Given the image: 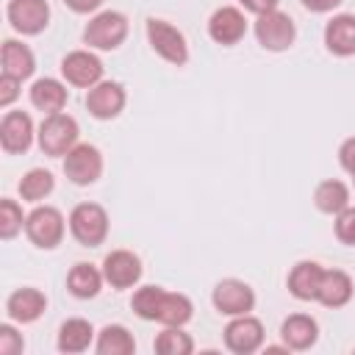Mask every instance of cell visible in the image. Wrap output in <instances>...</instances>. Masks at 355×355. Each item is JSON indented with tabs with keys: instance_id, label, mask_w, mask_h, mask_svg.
I'll return each instance as SVG.
<instances>
[{
	"instance_id": "obj_1",
	"label": "cell",
	"mask_w": 355,
	"mask_h": 355,
	"mask_svg": "<svg viewBox=\"0 0 355 355\" xmlns=\"http://www.w3.org/2000/svg\"><path fill=\"white\" fill-rule=\"evenodd\" d=\"M69 233L83 247H100L108 236V214L97 202H80L69 214Z\"/></svg>"
},
{
	"instance_id": "obj_2",
	"label": "cell",
	"mask_w": 355,
	"mask_h": 355,
	"mask_svg": "<svg viewBox=\"0 0 355 355\" xmlns=\"http://www.w3.org/2000/svg\"><path fill=\"white\" fill-rule=\"evenodd\" d=\"M78 133H80L78 122L69 114L58 111V114H47L42 119L36 139H39V147L44 155H67L78 144Z\"/></svg>"
},
{
	"instance_id": "obj_3",
	"label": "cell",
	"mask_w": 355,
	"mask_h": 355,
	"mask_svg": "<svg viewBox=\"0 0 355 355\" xmlns=\"http://www.w3.org/2000/svg\"><path fill=\"white\" fill-rule=\"evenodd\" d=\"M64 230H67L64 216L53 205H36L25 216V233L39 250H55L64 239Z\"/></svg>"
},
{
	"instance_id": "obj_4",
	"label": "cell",
	"mask_w": 355,
	"mask_h": 355,
	"mask_svg": "<svg viewBox=\"0 0 355 355\" xmlns=\"http://www.w3.org/2000/svg\"><path fill=\"white\" fill-rule=\"evenodd\" d=\"M128 36V17L119 11H100L83 28V42L97 50H116Z\"/></svg>"
},
{
	"instance_id": "obj_5",
	"label": "cell",
	"mask_w": 355,
	"mask_h": 355,
	"mask_svg": "<svg viewBox=\"0 0 355 355\" xmlns=\"http://www.w3.org/2000/svg\"><path fill=\"white\" fill-rule=\"evenodd\" d=\"M147 42L150 47L169 64L175 67H183L189 61V44H186V36L166 19H155L150 17L147 19Z\"/></svg>"
},
{
	"instance_id": "obj_6",
	"label": "cell",
	"mask_w": 355,
	"mask_h": 355,
	"mask_svg": "<svg viewBox=\"0 0 355 355\" xmlns=\"http://www.w3.org/2000/svg\"><path fill=\"white\" fill-rule=\"evenodd\" d=\"M255 39L263 50H272V53H280V50H288L297 39V28H294V19L283 11H266V14H258L255 19Z\"/></svg>"
},
{
	"instance_id": "obj_7",
	"label": "cell",
	"mask_w": 355,
	"mask_h": 355,
	"mask_svg": "<svg viewBox=\"0 0 355 355\" xmlns=\"http://www.w3.org/2000/svg\"><path fill=\"white\" fill-rule=\"evenodd\" d=\"M211 302L219 313L225 316H241V313H250L255 308V291L250 283L244 280H236V277H225L214 286V294H211Z\"/></svg>"
},
{
	"instance_id": "obj_8",
	"label": "cell",
	"mask_w": 355,
	"mask_h": 355,
	"mask_svg": "<svg viewBox=\"0 0 355 355\" xmlns=\"http://www.w3.org/2000/svg\"><path fill=\"white\" fill-rule=\"evenodd\" d=\"M64 175L75 186H92L103 175V155L94 144H75L64 155Z\"/></svg>"
},
{
	"instance_id": "obj_9",
	"label": "cell",
	"mask_w": 355,
	"mask_h": 355,
	"mask_svg": "<svg viewBox=\"0 0 355 355\" xmlns=\"http://www.w3.org/2000/svg\"><path fill=\"white\" fill-rule=\"evenodd\" d=\"M8 22L22 36H36L50 22V6L47 0H8Z\"/></svg>"
},
{
	"instance_id": "obj_10",
	"label": "cell",
	"mask_w": 355,
	"mask_h": 355,
	"mask_svg": "<svg viewBox=\"0 0 355 355\" xmlns=\"http://www.w3.org/2000/svg\"><path fill=\"white\" fill-rule=\"evenodd\" d=\"M263 344V324L261 319L250 316V313H241V316H233L225 327V347L236 355H250L255 349H261Z\"/></svg>"
},
{
	"instance_id": "obj_11",
	"label": "cell",
	"mask_w": 355,
	"mask_h": 355,
	"mask_svg": "<svg viewBox=\"0 0 355 355\" xmlns=\"http://www.w3.org/2000/svg\"><path fill=\"white\" fill-rule=\"evenodd\" d=\"M61 75L72 86L92 89L94 83L103 80V61L94 53H89V50H72L61 61Z\"/></svg>"
},
{
	"instance_id": "obj_12",
	"label": "cell",
	"mask_w": 355,
	"mask_h": 355,
	"mask_svg": "<svg viewBox=\"0 0 355 355\" xmlns=\"http://www.w3.org/2000/svg\"><path fill=\"white\" fill-rule=\"evenodd\" d=\"M125 89H122V83H116V80H100V83H94L92 89H89V94H86V108H89V114L94 116V119H114V116H119V111L125 108Z\"/></svg>"
},
{
	"instance_id": "obj_13",
	"label": "cell",
	"mask_w": 355,
	"mask_h": 355,
	"mask_svg": "<svg viewBox=\"0 0 355 355\" xmlns=\"http://www.w3.org/2000/svg\"><path fill=\"white\" fill-rule=\"evenodd\" d=\"M103 277L111 288H130L141 280V261L130 250H114L103 258Z\"/></svg>"
},
{
	"instance_id": "obj_14",
	"label": "cell",
	"mask_w": 355,
	"mask_h": 355,
	"mask_svg": "<svg viewBox=\"0 0 355 355\" xmlns=\"http://www.w3.org/2000/svg\"><path fill=\"white\" fill-rule=\"evenodd\" d=\"M208 36L216 44H222V47L239 44L247 36V19H244V14L239 8H233V6L216 8L211 14V19H208Z\"/></svg>"
},
{
	"instance_id": "obj_15",
	"label": "cell",
	"mask_w": 355,
	"mask_h": 355,
	"mask_svg": "<svg viewBox=\"0 0 355 355\" xmlns=\"http://www.w3.org/2000/svg\"><path fill=\"white\" fill-rule=\"evenodd\" d=\"M0 144L8 155H19L33 144V119L25 111H6L0 122Z\"/></svg>"
},
{
	"instance_id": "obj_16",
	"label": "cell",
	"mask_w": 355,
	"mask_h": 355,
	"mask_svg": "<svg viewBox=\"0 0 355 355\" xmlns=\"http://www.w3.org/2000/svg\"><path fill=\"white\" fill-rule=\"evenodd\" d=\"M280 338H283V344L288 349H297V352L311 349L316 344V338H319V324L308 313H291L280 324Z\"/></svg>"
},
{
	"instance_id": "obj_17",
	"label": "cell",
	"mask_w": 355,
	"mask_h": 355,
	"mask_svg": "<svg viewBox=\"0 0 355 355\" xmlns=\"http://www.w3.org/2000/svg\"><path fill=\"white\" fill-rule=\"evenodd\" d=\"M44 308H47V297H44L39 288H33V286L17 288V291L6 300V311H8V316H11L14 322H19V324H31V322H36V319L44 313Z\"/></svg>"
},
{
	"instance_id": "obj_18",
	"label": "cell",
	"mask_w": 355,
	"mask_h": 355,
	"mask_svg": "<svg viewBox=\"0 0 355 355\" xmlns=\"http://www.w3.org/2000/svg\"><path fill=\"white\" fill-rule=\"evenodd\" d=\"M352 291H355V283H352V277L347 272H341V269H324L322 283H319L316 302H322L324 308H344L352 300Z\"/></svg>"
},
{
	"instance_id": "obj_19",
	"label": "cell",
	"mask_w": 355,
	"mask_h": 355,
	"mask_svg": "<svg viewBox=\"0 0 355 355\" xmlns=\"http://www.w3.org/2000/svg\"><path fill=\"white\" fill-rule=\"evenodd\" d=\"M324 44L333 55H355V14H336L324 25Z\"/></svg>"
},
{
	"instance_id": "obj_20",
	"label": "cell",
	"mask_w": 355,
	"mask_h": 355,
	"mask_svg": "<svg viewBox=\"0 0 355 355\" xmlns=\"http://www.w3.org/2000/svg\"><path fill=\"white\" fill-rule=\"evenodd\" d=\"M322 275H324V266L322 263H316V261H300L288 272V291L297 300H305V302L308 300H316Z\"/></svg>"
},
{
	"instance_id": "obj_21",
	"label": "cell",
	"mask_w": 355,
	"mask_h": 355,
	"mask_svg": "<svg viewBox=\"0 0 355 355\" xmlns=\"http://www.w3.org/2000/svg\"><path fill=\"white\" fill-rule=\"evenodd\" d=\"M0 64H3V75H11V78H17V80L31 78L33 69H36V58H33L31 47L22 44V42H17V39H6V42H3Z\"/></svg>"
},
{
	"instance_id": "obj_22",
	"label": "cell",
	"mask_w": 355,
	"mask_h": 355,
	"mask_svg": "<svg viewBox=\"0 0 355 355\" xmlns=\"http://www.w3.org/2000/svg\"><path fill=\"white\" fill-rule=\"evenodd\" d=\"M67 97H69L67 86H64L61 80H55V78H39V80L31 86V103H33L39 111H44V114H58V111H64Z\"/></svg>"
},
{
	"instance_id": "obj_23",
	"label": "cell",
	"mask_w": 355,
	"mask_h": 355,
	"mask_svg": "<svg viewBox=\"0 0 355 355\" xmlns=\"http://www.w3.org/2000/svg\"><path fill=\"white\" fill-rule=\"evenodd\" d=\"M103 269L92 266V263H75L67 275V288L78 297V300H92L100 294L103 288Z\"/></svg>"
},
{
	"instance_id": "obj_24",
	"label": "cell",
	"mask_w": 355,
	"mask_h": 355,
	"mask_svg": "<svg viewBox=\"0 0 355 355\" xmlns=\"http://www.w3.org/2000/svg\"><path fill=\"white\" fill-rule=\"evenodd\" d=\"M191 316H194V305H191V300H189L186 294L164 291L155 322H161L164 327H183Z\"/></svg>"
},
{
	"instance_id": "obj_25",
	"label": "cell",
	"mask_w": 355,
	"mask_h": 355,
	"mask_svg": "<svg viewBox=\"0 0 355 355\" xmlns=\"http://www.w3.org/2000/svg\"><path fill=\"white\" fill-rule=\"evenodd\" d=\"M313 202H316V208L322 214H333L336 216L349 205V189H347L344 180L327 178L313 189Z\"/></svg>"
},
{
	"instance_id": "obj_26",
	"label": "cell",
	"mask_w": 355,
	"mask_h": 355,
	"mask_svg": "<svg viewBox=\"0 0 355 355\" xmlns=\"http://www.w3.org/2000/svg\"><path fill=\"white\" fill-rule=\"evenodd\" d=\"M92 338H94V330H92V322L75 316V319H67L61 327H58V349L61 352H83L92 347Z\"/></svg>"
},
{
	"instance_id": "obj_27",
	"label": "cell",
	"mask_w": 355,
	"mask_h": 355,
	"mask_svg": "<svg viewBox=\"0 0 355 355\" xmlns=\"http://www.w3.org/2000/svg\"><path fill=\"white\" fill-rule=\"evenodd\" d=\"M94 349L100 355H133L136 352V341H133V336H130L128 327H122V324H105L97 333Z\"/></svg>"
},
{
	"instance_id": "obj_28",
	"label": "cell",
	"mask_w": 355,
	"mask_h": 355,
	"mask_svg": "<svg viewBox=\"0 0 355 355\" xmlns=\"http://www.w3.org/2000/svg\"><path fill=\"white\" fill-rule=\"evenodd\" d=\"M17 189H19V197H22V200L39 202V200H44V197L55 189V178H53L47 169H31V172L22 175V180H19Z\"/></svg>"
},
{
	"instance_id": "obj_29",
	"label": "cell",
	"mask_w": 355,
	"mask_h": 355,
	"mask_svg": "<svg viewBox=\"0 0 355 355\" xmlns=\"http://www.w3.org/2000/svg\"><path fill=\"white\" fill-rule=\"evenodd\" d=\"M153 349L161 355H191L194 352V341L189 333H183V327H164L155 341Z\"/></svg>"
},
{
	"instance_id": "obj_30",
	"label": "cell",
	"mask_w": 355,
	"mask_h": 355,
	"mask_svg": "<svg viewBox=\"0 0 355 355\" xmlns=\"http://www.w3.org/2000/svg\"><path fill=\"white\" fill-rule=\"evenodd\" d=\"M164 291H166V288H161V286H141V288H136V294H133V300H130L133 313H136L139 319H144V322H155Z\"/></svg>"
},
{
	"instance_id": "obj_31",
	"label": "cell",
	"mask_w": 355,
	"mask_h": 355,
	"mask_svg": "<svg viewBox=\"0 0 355 355\" xmlns=\"http://www.w3.org/2000/svg\"><path fill=\"white\" fill-rule=\"evenodd\" d=\"M25 227V216H22V208L17 205V200H8L3 197L0 200V239H14L19 230Z\"/></svg>"
},
{
	"instance_id": "obj_32",
	"label": "cell",
	"mask_w": 355,
	"mask_h": 355,
	"mask_svg": "<svg viewBox=\"0 0 355 355\" xmlns=\"http://www.w3.org/2000/svg\"><path fill=\"white\" fill-rule=\"evenodd\" d=\"M336 239L347 247H355V205H347L341 214H336Z\"/></svg>"
},
{
	"instance_id": "obj_33",
	"label": "cell",
	"mask_w": 355,
	"mask_h": 355,
	"mask_svg": "<svg viewBox=\"0 0 355 355\" xmlns=\"http://www.w3.org/2000/svg\"><path fill=\"white\" fill-rule=\"evenodd\" d=\"M25 349L22 333H17L11 324H0V352L3 355H17Z\"/></svg>"
},
{
	"instance_id": "obj_34",
	"label": "cell",
	"mask_w": 355,
	"mask_h": 355,
	"mask_svg": "<svg viewBox=\"0 0 355 355\" xmlns=\"http://www.w3.org/2000/svg\"><path fill=\"white\" fill-rule=\"evenodd\" d=\"M19 83H22V80H17V78H11V75H0V105H3V108H8V105L19 97Z\"/></svg>"
},
{
	"instance_id": "obj_35",
	"label": "cell",
	"mask_w": 355,
	"mask_h": 355,
	"mask_svg": "<svg viewBox=\"0 0 355 355\" xmlns=\"http://www.w3.org/2000/svg\"><path fill=\"white\" fill-rule=\"evenodd\" d=\"M338 161H341V166L355 178V136H349V139L338 147Z\"/></svg>"
},
{
	"instance_id": "obj_36",
	"label": "cell",
	"mask_w": 355,
	"mask_h": 355,
	"mask_svg": "<svg viewBox=\"0 0 355 355\" xmlns=\"http://www.w3.org/2000/svg\"><path fill=\"white\" fill-rule=\"evenodd\" d=\"M239 3L252 14H266V11H275L280 6V0H239Z\"/></svg>"
},
{
	"instance_id": "obj_37",
	"label": "cell",
	"mask_w": 355,
	"mask_h": 355,
	"mask_svg": "<svg viewBox=\"0 0 355 355\" xmlns=\"http://www.w3.org/2000/svg\"><path fill=\"white\" fill-rule=\"evenodd\" d=\"M302 6H305L308 11H313V14H327V11L338 8L341 0H302Z\"/></svg>"
},
{
	"instance_id": "obj_38",
	"label": "cell",
	"mask_w": 355,
	"mask_h": 355,
	"mask_svg": "<svg viewBox=\"0 0 355 355\" xmlns=\"http://www.w3.org/2000/svg\"><path fill=\"white\" fill-rule=\"evenodd\" d=\"M75 14H92V11H97L100 6H103V0H64Z\"/></svg>"
}]
</instances>
